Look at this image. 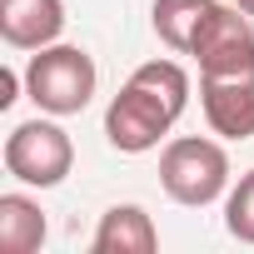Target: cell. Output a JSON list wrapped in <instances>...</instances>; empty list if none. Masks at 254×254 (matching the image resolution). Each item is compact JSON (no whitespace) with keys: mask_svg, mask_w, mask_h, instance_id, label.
Segmentation results:
<instances>
[{"mask_svg":"<svg viewBox=\"0 0 254 254\" xmlns=\"http://www.w3.org/2000/svg\"><path fill=\"white\" fill-rule=\"evenodd\" d=\"M15 90H20V75H15V70H5V75H0V105H5V110H10L15 100H20Z\"/></svg>","mask_w":254,"mask_h":254,"instance_id":"7c38bea8","label":"cell"},{"mask_svg":"<svg viewBox=\"0 0 254 254\" xmlns=\"http://www.w3.org/2000/svg\"><path fill=\"white\" fill-rule=\"evenodd\" d=\"M219 5V0H155V10H150V25L155 35L175 50V55H190L199 25L209 20V10Z\"/></svg>","mask_w":254,"mask_h":254,"instance_id":"30bf717a","label":"cell"},{"mask_svg":"<svg viewBox=\"0 0 254 254\" xmlns=\"http://www.w3.org/2000/svg\"><path fill=\"white\" fill-rule=\"evenodd\" d=\"M95 254H155L160 249V229L155 219L140 209V204H110L95 224V239H90Z\"/></svg>","mask_w":254,"mask_h":254,"instance_id":"ba28073f","label":"cell"},{"mask_svg":"<svg viewBox=\"0 0 254 254\" xmlns=\"http://www.w3.org/2000/svg\"><path fill=\"white\" fill-rule=\"evenodd\" d=\"M254 15H244L239 5H214L209 20L199 25L190 55L199 65V75H254Z\"/></svg>","mask_w":254,"mask_h":254,"instance_id":"5b68a950","label":"cell"},{"mask_svg":"<svg viewBox=\"0 0 254 254\" xmlns=\"http://www.w3.org/2000/svg\"><path fill=\"white\" fill-rule=\"evenodd\" d=\"M160 185L175 204L185 209H204L214 204L224 190H229V155L219 140H204V135H180L165 145L160 155Z\"/></svg>","mask_w":254,"mask_h":254,"instance_id":"3957f363","label":"cell"},{"mask_svg":"<svg viewBox=\"0 0 254 254\" xmlns=\"http://www.w3.org/2000/svg\"><path fill=\"white\" fill-rule=\"evenodd\" d=\"M190 105V75L175 60H145L105 110V140L120 155H150Z\"/></svg>","mask_w":254,"mask_h":254,"instance_id":"6da1fadb","label":"cell"},{"mask_svg":"<svg viewBox=\"0 0 254 254\" xmlns=\"http://www.w3.org/2000/svg\"><path fill=\"white\" fill-rule=\"evenodd\" d=\"M0 35L10 50H45L65 35V0H0Z\"/></svg>","mask_w":254,"mask_h":254,"instance_id":"52a82bcc","label":"cell"},{"mask_svg":"<svg viewBox=\"0 0 254 254\" xmlns=\"http://www.w3.org/2000/svg\"><path fill=\"white\" fill-rule=\"evenodd\" d=\"M95 85H100V70L90 60V50L80 45H45L30 55L25 65V100H35L40 115H80L90 100H95Z\"/></svg>","mask_w":254,"mask_h":254,"instance_id":"7a4b0ae2","label":"cell"},{"mask_svg":"<svg viewBox=\"0 0 254 254\" xmlns=\"http://www.w3.org/2000/svg\"><path fill=\"white\" fill-rule=\"evenodd\" d=\"M199 105L214 135L224 140L254 135V75H199Z\"/></svg>","mask_w":254,"mask_h":254,"instance_id":"8992f818","label":"cell"},{"mask_svg":"<svg viewBox=\"0 0 254 254\" xmlns=\"http://www.w3.org/2000/svg\"><path fill=\"white\" fill-rule=\"evenodd\" d=\"M224 229L239 244H254V170L239 175V185L229 190V199H224Z\"/></svg>","mask_w":254,"mask_h":254,"instance_id":"8fae6325","label":"cell"},{"mask_svg":"<svg viewBox=\"0 0 254 254\" xmlns=\"http://www.w3.org/2000/svg\"><path fill=\"white\" fill-rule=\"evenodd\" d=\"M45 209L30 199V194H20V190H10V194H0V249L5 254H35L40 244H45Z\"/></svg>","mask_w":254,"mask_h":254,"instance_id":"9c48e42d","label":"cell"},{"mask_svg":"<svg viewBox=\"0 0 254 254\" xmlns=\"http://www.w3.org/2000/svg\"><path fill=\"white\" fill-rule=\"evenodd\" d=\"M0 160H5V175L30 185V190H55L70 170H75V145L70 135L50 120H25L15 125V130L5 135V150H0Z\"/></svg>","mask_w":254,"mask_h":254,"instance_id":"277c9868","label":"cell"},{"mask_svg":"<svg viewBox=\"0 0 254 254\" xmlns=\"http://www.w3.org/2000/svg\"><path fill=\"white\" fill-rule=\"evenodd\" d=\"M234 5H239V10H244V15H254V0H234Z\"/></svg>","mask_w":254,"mask_h":254,"instance_id":"4fadbf2b","label":"cell"}]
</instances>
